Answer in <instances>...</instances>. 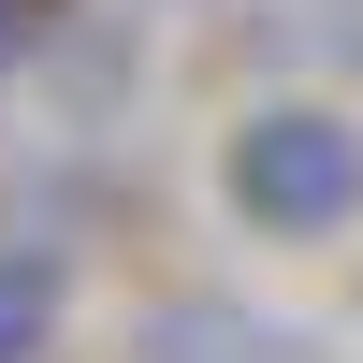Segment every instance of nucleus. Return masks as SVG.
<instances>
[{
  "label": "nucleus",
  "instance_id": "nucleus-2",
  "mask_svg": "<svg viewBox=\"0 0 363 363\" xmlns=\"http://www.w3.org/2000/svg\"><path fill=\"white\" fill-rule=\"evenodd\" d=\"M131 363H320V349L291 335L277 306H233V291H174V306H145Z\"/></svg>",
  "mask_w": 363,
  "mask_h": 363
},
{
  "label": "nucleus",
  "instance_id": "nucleus-3",
  "mask_svg": "<svg viewBox=\"0 0 363 363\" xmlns=\"http://www.w3.org/2000/svg\"><path fill=\"white\" fill-rule=\"evenodd\" d=\"M58 349V247L0 233V363H44Z\"/></svg>",
  "mask_w": 363,
  "mask_h": 363
},
{
  "label": "nucleus",
  "instance_id": "nucleus-1",
  "mask_svg": "<svg viewBox=\"0 0 363 363\" xmlns=\"http://www.w3.org/2000/svg\"><path fill=\"white\" fill-rule=\"evenodd\" d=\"M218 189H233V218L262 247H335V233H363V116L349 102H262V116H233Z\"/></svg>",
  "mask_w": 363,
  "mask_h": 363
}]
</instances>
